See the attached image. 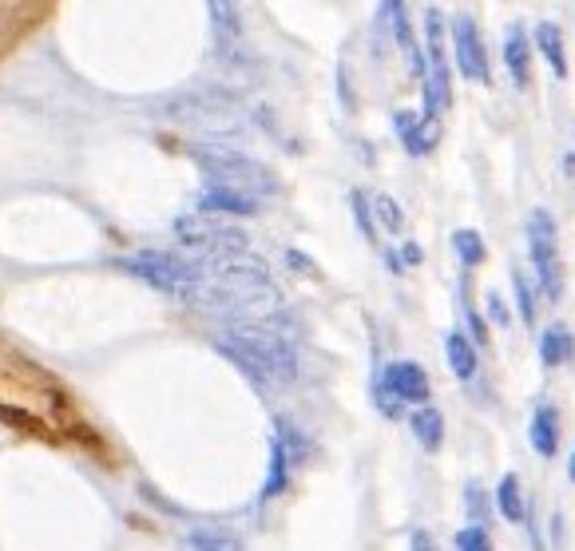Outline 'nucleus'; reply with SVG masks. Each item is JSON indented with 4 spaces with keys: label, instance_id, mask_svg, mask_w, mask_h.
Segmentation results:
<instances>
[{
    "label": "nucleus",
    "instance_id": "1",
    "mask_svg": "<svg viewBox=\"0 0 575 551\" xmlns=\"http://www.w3.org/2000/svg\"><path fill=\"white\" fill-rule=\"evenodd\" d=\"M199 286L191 306L223 318L227 326L238 322H270L282 306V294L262 258H227V262H199Z\"/></svg>",
    "mask_w": 575,
    "mask_h": 551
},
{
    "label": "nucleus",
    "instance_id": "2",
    "mask_svg": "<svg viewBox=\"0 0 575 551\" xmlns=\"http://www.w3.org/2000/svg\"><path fill=\"white\" fill-rule=\"evenodd\" d=\"M215 345L230 361L262 389H286L298 377V353L286 333H278L270 322H238L223 326Z\"/></svg>",
    "mask_w": 575,
    "mask_h": 551
},
{
    "label": "nucleus",
    "instance_id": "3",
    "mask_svg": "<svg viewBox=\"0 0 575 551\" xmlns=\"http://www.w3.org/2000/svg\"><path fill=\"white\" fill-rule=\"evenodd\" d=\"M191 159L203 167L207 187H215V191H230V195H242V199H254V203H262L278 191L274 175L258 159H250L246 151H238L230 143H219V139L215 143H195Z\"/></svg>",
    "mask_w": 575,
    "mask_h": 551
},
{
    "label": "nucleus",
    "instance_id": "4",
    "mask_svg": "<svg viewBox=\"0 0 575 551\" xmlns=\"http://www.w3.org/2000/svg\"><path fill=\"white\" fill-rule=\"evenodd\" d=\"M175 234L187 250H195L199 262H227V258H242L250 238L242 226H234L230 219H219V215H183L175 222Z\"/></svg>",
    "mask_w": 575,
    "mask_h": 551
},
{
    "label": "nucleus",
    "instance_id": "5",
    "mask_svg": "<svg viewBox=\"0 0 575 551\" xmlns=\"http://www.w3.org/2000/svg\"><path fill=\"white\" fill-rule=\"evenodd\" d=\"M127 270L135 278H143L147 286L179 298L191 306V294L199 286V258H183V254H171V250H147V254H135L127 258Z\"/></svg>",
    "mask_w": 575,
    "mask_h": 551
},
{
    "label": "nucleus",
    "instance_id": "6",
    "mask_svg": "<svg viewBox=\"0 0 575 551\" xmlns=\"http://www.w3.org/2000/svg\"><path fill=\"white\" fill-rule=\"evenodd\" d=\"M528 250H532L540 290L556 302L564 294V262H560V246H556V219L548 211L528 215Z\"/></svg>",
    "mask_w": 575,
    "mask_h": 551
},
{
    "label": "nucleus",
    "instance_id": "7",
    "mask_svg": "<svg viewBox=\"0 0 575 551\" xmlns=\"http://www.w3.org/2000/svg\"><path fill=\"white\" fill-rule=\"evenodd\" d=\"M167 119H179V123H195V127H227L230 119H234V111H230V100L227 96H219V92H207V88H199V92H183V96H175V100H167V108H163Z\"/></svg>",
    "mask_w": 575,
    "mask_h": 551
},
{
    "label": "nucleus",
    "instance_id": "8",
    "mask_svg": "<svg viewBox=\"0 0 575 551\" xmlns=\"http://www.w3.org/2000/svg\"><path fill=\"white\" fill-rule=\"evenodd\" d=\"M453 48H457V68L464 72V80L472 84H488V56H484V40L472 16L460 12L453 20Z\"/></svg>",
    "mask_w": 575,
    "mask_h": 551
},
{
    "label": "nucleus",
    "instance_id": "9",
    "mask_svg": "<svg viewBox=\"0 0 575 551\" xmlns=\"http://www.w3.org/2000/svg\"><path fill=\"white\" fill-rule=\"evenodd\" d=\"M381 389H385L393 401L425 405L433 385H429V373H425L417 361H393V365H385V373H381Z\"/></svg>",
    "mask_w": 575,
    "mask_h": 551
},
{
    "label": "nucleus",
    "instance_id": "10",
    "mask_svg": "<svg viewBox=\"0 0 575 551\" xmlns=\"http://www.w3.org/2000/svg\"><path fill=\"white\" fill-rule=\"evenodd\" d=\"M504 64H508L512 84L528 88V80H532V44H528V32L520 24H512L504 32Z\"/></svg>",
    "mask_w": 575,
    "mask_h": 551
},
{
    "label": "nucleus",
    "instance_id": "11",
    "mask_svg": "<svg viewBox=\"0 0 575 551\" xmlns=\"http://www.w3.org/2000/svg\"><path fill=\"white\" fill-rule=\"evenodd\" d=\"M401 135H405V147L409 155H425L433 151V143L441 139V119H429V115H401Z\"/></svg>",
    "mask_w": 575,
    "mask_h": 551
},
{
    "label": "nucleus",
    "instance_id": "12",
    "mask_svg": "<svg viewBox=\"0 0 575 551\" xmlns=\"http://www.w3.org/2000/svg\"><path fill=\"white\" fill-rule=\"evenodd\" d=\"M528 437H532V448L540 456H556V448H560V413H556V405H540L532 413Z\"/></svg>",
    "mask_w": 575,
    "mask_h": 551
},
{
    "label": "nucleus",
    "instance_id": "13",
    "mask_svg": "<svg viewBox=\"0 0 575 551\" xmlns=\"http://www.w3.org/2000/svg\"><path fill=\"white\" fill-rule=\"evenodd\" d=\"M199 207H203V215H219V219H227V215H254L262 203H254V199H242V195H230V191L203 187V199H199Z\"/></svg>",
    "mask_w": 575,
    "mask_h": 551
},
{
    "label": "nucleus",
    "instance_id": "14",
    "mask_svg": "<svg viewBox=\"0 0 575 551\" xmlns=\"http://www.w3.org/2000/svg\"><path fill=\"white\" fill-rule=\"evenodd\" d=\"M536 44H540L544 60L552 64V72H556V76H568V56H564V32H560V24H556V20H540V24H536Z\"/></svg>",
    "mask_w": 575,
    "mask_h": 551
},
{
    "label": "nucleus",
    "instance_id": "15",
    "mask_svg": "<svg viewBox=\"0 0 575 551\" xmlns=\"http://www.w3.org/2000/svg\"><path fill=\"white\" fill-rule=\"evenodd\" d=\"M572 353H575V337L568 333V326H548V330L540 333V361L548 369L564 365Z\"/></svg>",
    "mask_w": 575,
    "mask_h": 551
},
{
    "label": "nucleus",
    "instance_id": "16",
    "mask_svg": "<svg viewBox=\"0 0 575 551\" xmlns=\"http://www.w3.org/2000/svg\"><path fill=\"white\" fill-rule=\"evenodd\" d=\"M413 437L421 441V448L437 452L441 441H445V417H441L433 405H421V409L413 413Z\"/></svg>",
    "mask_w": 575,
    "mask_h": 551
},
{
    "label": "nucleus",
    "instance_id": "17",
    "mask_svg": "<svg viewBox=\"0 0 575 551\" xmlns=\"http://www.w3.org/2000/svg\"><path fill=\"white\" fill-rule=\"evenodd\" d=\"M445 353H449V365H453V373H457L460 381H468L476 373V349H472V341L460 330L445 333Z\"/></svg>",
    "mask_w": 575,
    "mask_h": 551
},
{
    "label": "nucleus",
    "instance_id": "18",
    "mask_svg": "<svg viewBox=\"0 0 575 551\" xmlns=\"http://www.w3.org/2000/svg\"><path fill=\"white\" fill-rule=\"evenodd\" d=\"M496 508H500V516L504 520H512V524H520L528 512H524V492H520V476L516 472H508L500 484H496Z\"/></svg>",
    "mask_w": 575,
    "mask_h": 551
},
{
    "label": "nucleus",
    "instance_id": "19",
    "mask_svg": "<svg viewBox=\"0 0 575 551\" xmlns=\"http://www.w3.org/2000/svg\"><path fill=\"white\" fill-rule=\"evenodd\" d=\"M187 551H246L242 540L234 532H223V528H195L187 536Z\"/></svg>",
    "mask_w": 575,
    "mask_h": 551
},
{
    "label": "nucleus",
    "instance_id": "20",
    "mask_svg": "<svg viewBox=\"0 0 575 551\" xmlns=\"http://www.w3.org/2000/svg\"><path fill=\"white\" fill-rule=\"evenodd\" d=\"M453 246H457L464 266H480V262H484V238H480L476 230H457V234H453Z\"/></svg>",
    "mask_w": 575,
    "mask_h": 551
},
{
    "label": "nucleus",
    "instance_id": "21",
    "mask_svg": "<svg viewBox=\"0 0 575 551\" xmlns=\"http://www.w3.org/2000/svg\"><path fill=\"white\" fill-rule=\"evenodd\" d=\"M512 286H516V302H520V318L536 322V290L528 286V278L520 270H512Z\"/></svg>",
    "mask_w": 575,
    "mask_h": 551
},
{
    "label": "nucleus",
    "instance_id": "22",
    "mask_svg": "<svg viewBox=\"0 0 575 551\" xmlns=\"http://www.w3.org/2000/svg\"><path fill=\"white\" fill-rule=\"evenodd\" d=\"M373 215H377V222H381V226H385V230H393V234H397V230H401V211H397V203H393V199H389V195H377V199H373Z\"/></svg>",
    "mask_w": 575,
    "mask_h": 551
},
{
    "label": "nucleus",
    "instance_id": "23",
    "mask_svg": "<svg viewBox=\"0 0 575 551\" xmlns=\"http://www.w3.org/2000/svg\"><path fill=\"white\" fill-rule=\"evenodd\" d=\"M457 551H492V540H488L484 528H460Z\"/></svg>",
    "mask_w": 575,
    "mask_h": 551
},
{
    "label": "nucleus",
    "instance_id": "24",
    "mask_svg": "<svg viewBox=\"0 0 575 551\" xmlns=\"http://www.w3.org/2000/svg\"><path fill=\"white\" fill-rule=\"evenodd\" d=\"M468 516H472V528H484V496H480V488L476 484H468Z\"/></svg>",
    "mask_w": 575,
    "mask_h": 551
},
{
    "label": "nucleus",
    "instance_id": "25",
    "mask_svg": "<svg viewBox=\"0 0 575 551\" xmlns=\"http://www.w3.org/2000/svg\"><path fill=\"white\" fill-rule=\"evenodd\" d=\"M349 203H353V215H357V222H361V234L369 238V234H373V222H369V207H365V195H361V191H353V199H349Z\"/></svg>",
    "mask_w": 575,
    "mask_h": 551
},
{
    "label": "nucleus",
    "instance_id": "26",
    "mask_svg": "<svg viewBox=\"0 0 575 551\" xmlns=\"http://www.w3.org/2000/svg\"><path fill=\"white\" fill-rule=\"evenodd\" d=\"M413 551H441V548H437V540L429 532H413Z\"/></svg>",
    "mask_w": 575,
    "mask_h": 551
},
{
    "label": "nucleus",
    "instance_id": "27",
    "mask_svg": "<svg viewBox=\"0 0 575 551\" xmlns=\"http://www.w3.org/2000/svg\"><path fill=\"white\" fill-rule=\"evenodd\" d=\"M488 310L496 314V322H508V310H504V302H500V294H488Z\"/></svg>",
    "mask_w": 575,
    "mask_h": 551
},
{
    "label": "nucleus",
    "instance_id": "28",
    "mask_svg": "<svg viewBox=\"0 0 575 551\" xmlns=\"http://www.w3.org/2000/svg\"><path fill=\"white\" fill-rule=\"evenodd\" d=\"M405 262H421V246L409 242V246H405Z\"/></svg>",
    "mask_w": 575,
    "mask_h": 551
},
{
    "label": "nucleus",
    "instance_id": "29",
    "mask_svg": "<svg viewBox=\"0 0 575 551\" xmlns=\"http://www.w3.org/2000/svg\"><path fill=\"white\" fill-rule=\"evenodd\" d=\"M568 476L575 480V452H572V464H568Z\"/></svg>",
    "mask_w": 575,
    "mask_h": 551
}]
</instances>
